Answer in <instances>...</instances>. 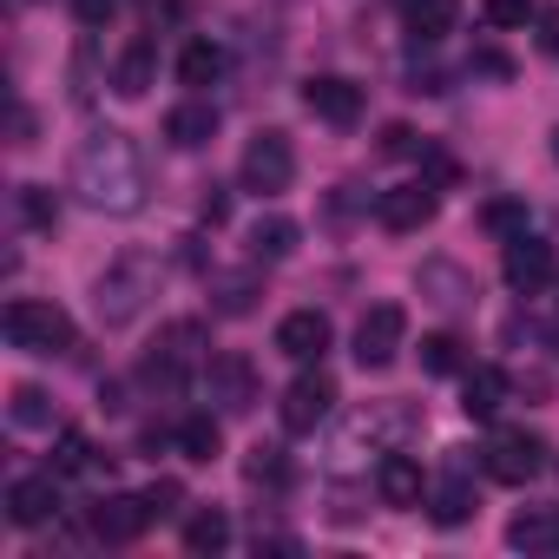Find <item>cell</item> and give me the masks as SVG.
<instances>
[{
    "mask_svg": "<svg viewBox=\"0 0 559 559\" xmlns=\"http://www.w3.org/2000/svg\"><path fill=\"white\" fill-rule=\"evenodd\" d=\"M428 513H435V526H461V520L474 513L467 461H448V474H441V480H435V493H428Z\"/></svg>",
    "mask_w": 559,
    "mask_h": 559,
    "instance_id": "18",
    "label": "cell"
},
{
    "mask_svg": "<svg viewBox=\"0 0 559 559\" xmlns=\"http://www.w3.org/2000/svg\"><path fill=\"white\" fill-rule=\"evenodd\" d=\"M237 178H243V191H257V198H276V191H290L297 185V145H290V132H257L250 145H243V165H237Z\"/></svg>",
    "mask_w": 559,
    "mask_h": 559,
    "instance_id": "5",
    "label": "cell"
},
{
    "mask_svg": "<svg viewBox=\"0 0 559 559\" xmlns=\"http://www.w3.org/2000/svg\"><path fill=\"white\" fill-rule=\"evenodd\" d=\"M330 408H336V382H330L323 369H310V376H297V382L284 389V408H276V415H284L290 435H317V428L330 421Z\"/></svg>",
    "mask_w": 559,
    "mask_h": 559,
    "instance_id": "9",
    "label": "cell"
},
{
    "mask_svg": "<svg viewBox=\"0 0 559 559\" xmlns=\"http://www.w3.org/2000/svg\"><path fill=\"white\" fill-rule=\"evenodd\" d=\"M421 297L441 304V310H461V304H474V276L435 257V263H421Z\"/></svg>",
    "mask_w": 559,
    "mask_h": 559,
    "instance_id": "25",
    "label": "cell"
},
{
    "mask_svg": "<svg viewBox=\"0 0 559 559\" xmlns=\"http://www.w3.org/2000/svg\"><path fill=\"white\" fill-rule=\"evenodd\" d=\"M99 467H106L99 448H93L80 428H60V441H53V474H86V480H93Z\"/></svg>",
    "mask_w": 559,
    "mask_h": 559,
    "instance_id": "27",
    "label": "cell"
},
{
    "mask_svg": "<svg viewBox=\"0 0 559 559\" xmlns=\"http://www.w3.org/2000/svg\"><path fill=\"white\" fill-rule=\"evenodd\" d=\"M415 421H421V415H415V408H402V402H369V408L349 421V448H356V441H369V448H382V454H389V448H402V441L415 435Z\"/></svg>",
    "mask_w": 559,
    "mask_h": 559,
    "instance_id": "13",
    "label": "cell"
},
{
    "mask_svg": "<svg viewBox=\"0 0 559 559\" xmlns=\"http://www.w3.org/2000/svg\"><path fill=\"white\" fill-rule=\"evenodd\" d=\"M217 73H224V47L217 40H191L178 53V80L185 86H217Z\"/></svg>",
    "mask_w": 559,
    "mask_h": 559,
    "instance_id": "28",
    "label": "cell"
},
{
    "mask_svg": "<svg viewBox=\"0 0 559 559\" xmlns=\"http://www.w3.org/2000/svg\"><path fill=\"white\" fill-rule=\"evenodd\" d=\"M152 520L158 513H152L145 493H106V500H93V539H106V546H132Z\"/></svg>",
    "mask_w": 559,
    "mask_h": 559,
    "instance_id": "11",
    "label": "cell"
},
{
    "mask_svg": "<svg viewBox=\"0 0 559 559\" xmlns=\"http://www.w3.org/2000/svg\"><path fill=\"white\" fill-rule=\"evenodd\" d=\"M480 467H487V480H500V487H526V480L546 467V441L526 435V428H500V435L480 448Z\"/></svg>",
    "mask_w": 559,
    "mask_h": 559,
    "instance_id": "6",
    "label": "cell"
},
{
    "mask_svg": "<svg viewBox=\"0 0 559 559\" xmlns=\"http://www.w3.org/2000/svg\"><path fill=\"white\" fill-rule=\"evenodd\" d=\"M421 369L428 376H454L461 369V336H448V330L441 336H421Z\"/></svg>",
    "mask_w": 559,
    "mask_h": 559,
    "instance_id": "34",
    "label": "cell"
},
{
    "mask_svg": "<svg viewBox=\"0 0 559 559\" xmlns=\"http://www.w3.org/2000/svg\"><path fill=\"white\" fill-rule=\"evenodd\" d=\"M145 500H152V513L165 520V513L178 507V480H152V487H145Z\"/></svg>",
    "mask_w": 559,
    "mask_h": 559,
    "instance_id": "39",
    "label": "cell"
},
{
    "mask_svg": "<svg viewBox=\"0 0 559 559\" xmlns=\"http://www.w3.org/2000/svg\"><path fill=\"white\" fill-rule=\"evenodd\" d=\"M539 336H546V343L559 349V290H552V297L539 304Z\"/></svg>",
    "mask_w": 559,
    "mask_h": 559,
    "instance_id": "42",
    "label": "cell"
},
{
    "mask_svg": "<svg viewBox=\"0 0 559 559\" xmlns=\"http://www.w3.org/2000/svg\"><path fill=\"white\" fill-rule=\"evenodd\" d=\"M0 330H8V343L27 349V356H67L73 349V317L60 304H40V297H14L0 310Z\"/></svg>",
    "mask_w": 559,
    "mask_h": 559,
    "instance_id": "3",
    "label": "cell"
},
{
    "mask_svg": "<svg viewBox=\"0 0 559 559\" xmlns=\"http://www.w3.org/2000/svg\"><path fill=\"white\" fill-rule=\"evenodd\" d=\"M382 152H389V158H408V152H415V132H408V126H389V132H382Z\"/></svg>",
    "mask_w": 559,
    "mask_h": 559,
    "instance_id": "41",
    "label": "cell"
},
{
    "mask_svg": "<svg viewBox=\"0 0 559 559\" xmlns=\"http://www.w3.org/2000/svg\"><path fill=\"white\" fill-rule=\"evenodd\" d=\"M211 310L217 317H250L257 310V276L243 270V276H217L211 284Z\"/></svg>",
    "mask_w": 559,
    "mask_h": 559,
    "instance_id": "30",
    "label": "cell"
},
{
    "mask_svg": "<svg viewBox=\"0 0 559 559\" xmlns=\"http://www.w3.org/2000/svg\"><path fill=\"white\" fill-rule=\"evenodd\" d=\"M165 139H171L178 152H198V145H211V139H217V106H204V99H185V106H171V112H165Z\"/></svg>",
    "mask_w": 559,
    "mask_h": 559,
    "instance_id": "19",
    "label": "cell"
},
{
    "mask_svg": "<svg viewBox=\"0 0 559 559\" xmlns=\"http://www.w3.org/2000/svg\"><path fill=\"white\" fill-rule=\"evenodd\" d=\"M552 165H559V132H552Z\"/></svg>",
    "mask_w": 559,
    "mask_h": 559,
    "instance_id": "44",
    "label": "cell"
},
{
    "mask_svg": "<svg viewBox=\"0 0 559 559\" xmlns=\"http://www.w3.org/2000/svg\"><path fill=\"white\" fill-rule=\"evenodd\" d=\"M243 480H250V487H290V461H284V448H263V441H257V448L243 454Z\"/></svg>",
    "mask_w": 559,
    "mask_h": 559,
    "instance_id": "31",
    "label": "cell"
},
{
    "mask_svg": "<svg viewBox=\"0 0 559 559\" xmlns=\"http://www.w3.org/2000/svg\"><path fill=\"white\" fill-rule=\"evenodd\" d=\"M402 21H408V34H415L421 47H435V40H448V34H454L461 0H402Z\"/></svg>",
    "mask_w": 559,
    "mask_h": 559,
    "instance_id": "24",
    "label": "cell"
},
{
    "mask_svg": "<svg viewBox=\"0 0 559 559\" xmlns=\"http://www.w3.org/2000/svg\"><path fill=\"white\" fill-rule=\"evenodd\" d=\"M533 27H539V47H546V53H559V8H539V14H533Z\"/></svg>",
    "mask_w": 559,
    "mask_h": 559,
    "instance_id": "40",
    "label": "cell"
},
{
    "mask_svg": "<svg viewBox=\"0 0 559 559\" xmlns=\"http://www.w3.org/2000/svg\"><path fill=\"white\" fill-rule=\"evenodd\" d=\"M507 546L520 552H559V507H526L507 520Z\"/></svg>",
    "mask_w": 559,
    "mask_h": 559,
    "instance_id": "23",
    "label": "cell"
},
{
    "mask_svg": "<svg viewBox=\"0 0 559 559\" xmlns=\"http://www.w3.org/2000/svg\"><path fill=\"white\" fill-rule=\"evenodd\" d=\"M480 224H487V230L507 243V237H520V230H526V204H513V198H493V204L480 211Z\"/></svg>",
    "mask_w": 559,
    "mask_h": 559,
    "instance_id": "35",
    "label": "cell"
},
{
    "mask_svg": "<svg viewBox=\"0 0 559 559\" xmlns=\"http://www.w3.org/2000/svg\"><path fill=\"white\" fill-rule=\"evenodd\" d=\"M224 546H230V520L217 507H198L185 520V552H224Z\"/></svg>",
    "mask_w": 559,
    "mask_h": 559,
    "instance_id": "29",
    "label": "cell"
},
{
    "mask_svg": "<svg viewBox=\"0 0 559 559\" xmlns=\"http://www.w3.org/2000/svg\"><path fill=\"white\" fill-rule=\"evenodd\" d=\"M297 243H304V224L297 217H257L250 224V257L257 263H284V257H297Z\"/></svg>",
    "mask_w": 559,
    "mask_h": 559,
    "instance_id": "21",
    "label": "cell"
},
{
    "mask_svg": "<svg viewBox=\"0 0 559 559\" xmlns=\"http://www.w3.org/2000/svg\"><path fill=\"white\" fill-rule=\"evenodd\" d=\"M73 191L93 211H106V217L145 211V158H139L132 132H112L106 126V132L80 139V152H73Z\"/></svg>",
    "mask_w": 559,
    "mask_h": 559,
    "instance_id": "1",
    "label": "cell"
},
{
    "mask_svg": "<svg viewBox=\"0 0 559 559\" xmlns=\"http://www.w3.org/2000/svg\"><path fill=\"white\" fill-rule=\"evenodd\" d=\"M198 211H204V224H224V217H230V198H224V185H204V204H198Z\"/></svg>",
    "mask_w": 559,
    "mask_h": 559,
    "instance_id": "38",
    "label": "cell"
},
{
    "mask_svg": "<svg viewBox=\"0 0 559 559\" xmlns=\"http://www.w3.org/2000/svg\"><path fill=\"white\" fill-rule=\"evenodd\" d=\"M204 323H191V317H178V323H165L158 330V343H152V356H145V382H158V389H185L191 376H204Z\"/></svg>",
    "mask_w": 559,
    "mask_h": 559,
    "instance_id": "4",
    "label": "cell"
},
{
    "mask_svg": "<svg viewBox=\"0 0 559 559\" xmlns=\"http://www.w3.org/2000/svg\"><path fill=\"white\" fill-rule=\"evenodd\" d=\"M276 356H290V362H323V356H330V317H323V310H290L284 323H276Z\"/></svg>",
    "mask_w": 559,
    "mask_h": 559,
    "instance_id": "14",
    "label": "cell"
},
{
    "mask_svg": "<svg viewBox=\"0 0 559 559\" xmlns=\"http://www.w3.org/2000/svg\"><path fill=\"white\" fill-rule=\"evenodd\" d=\"M408 343V310L402 304H376L362 323H356V362L362 369H389Z\"/></svg>",
    "mask_w": 559,
    "mask_h": 559,
    "instance_id": "7",
    "label": "cell"
},
{
    "mask_svg": "<svg viewBox=\"0 0 559 559\" xmlns=\"http://www.w3.org/2000/svg\"><path fill=\"white\" fill-rule=\"evenodd\" d=\"M421 461L415 454H402V448H389L382 454V467H376V493H382V507H421Z\"/></svg>",
    "mask_w": 559,
    "mask_h": 559,
    "instance_id": "17",
    "label": "cell"
},
{
    "mask_svg": "<svg viewBox=\"0 0 559 559\" xmlns=\"http://www.w3.org/2000/svg\"><path fill=\"white\" fill-rule=\"evenodd\" d=\"M73 14H80V27H106L119 14V0H73Z\"/></svg>",
    "mask_w": 559,
    "mask_h": 559,
    "instance_id": "37",
    "label": "cell"
},
{
    "mask_svg": "<svg viewBox=\"0 0 559 559\" xmlns=\"http://www.w3.org/2000/svg\"><path fill=\"white\" fill-rule=\"evenodd\" d=\"M480 14H487V27H500V34H507V27H526L539 8H533V0H487Z\"/></svg>",
    "mask_w": 559,
    "mask_h": 559,
    "instance_id": "36",
    "label": "cell"
},
{
    "mask_svg": "<svg viewBox=\"0 0 559 559\" xmlns=\"http://www.w3.org/2000/svg\"><path fill=\"white\" fill-rule=\"evenodd\" d=\"M14 211H21L27 230H53V224H60V198H53L47 185H21V191H14Z\"/></svg>",
    "mask_w": 559,
    "mask_h": 559,
    "instance_id": "32",
    "label": "cell"
},
{
    "mask_svg": "<svg viewBox=\"0 0 559 559\" xmlns=\"http://www.w3.org/2000/svg\"><path fill=\"white\" fill-rule=\"evenodd\" d=\"M8 415H14V428H53V402H47V389H34V382L14 389Z\"/></svg>",
    "mask_w": 559,
    "mask_h": 559,
    "instance_id": "33",
    "label": "cell"
},
{
    "mask_svg": "<svg viewBox=\"0 0 559 559\" xmlns=\"http://www.w3.org/2000/svg\"><path fill=\"white\" fill-rule=\"evenodd\" d=\"M152 297H158V257H145V250H119L93 284V310L106 330H126Z\"/></svg>",
    "mask_w": 559,
    "mask_h": 559,
    "instance_id": "2",
    "label": "cell"
},
{
    "mask_svg": "<svg viewBox=\"0 0 559 559\" xmlns=\"http://www.w3.org/2000/svg\"><path fill=\"white\" fill-rule=\"evenodd\" d=\"M500 402H507V369H493V362L467 369V382H461V415H467V421H493Z\"/></svg>",
    "mask_w": 559,
    "mask_h": 559,
    "instance_id": "20",
    "label": "cell"
},
{
    "mask_svg": "<svg viewBox=\"0 0 559 559\" xmlns=\"http://www.w3.org/2000/svg\"><path fill=\"white\" fill-rule=\"evenodd\" d=\"M171 448H178L185 461H211V454L224 448V435H217V415H185V421L171 428Z\"/></svg>",
    "mask_w": 559,
    "mask_h": 559,
    "instance_id": "26",
    "label": "cell"
},
{
    "mask_svg": "<svg viewBox=\"0 0 559 559\" xmlns=\"http://www.w3.org/2000/svg\"><path fill=\"white\" fill-rule=\"evenodd\" d=\"M152 67H158V40H152V34H139V40L119 53V67H112V93H119V99H145Z\"/></svg>",
    "mask_w": 559,
    "mask_h": 559,
    "instance_id": "22",
    "label": "cell"
},
{
    "mask_svg": "<svg viewBox=\"0 0 559 559\" xmlns=\"http://www.w3.org/2000/svg\"><path fill=\"white\" fill-rule=\"evenodd\" d=\"M435 211H441L435 185H395V191L376 198V224H382V230H421Z\"/></svg>",
    "mask_w": 559,
    "mask_h": 559,
    "instance_id": "15",
    "label": "cell"
},
{
    "mask_svg": "<svg viewBox=\"0 0 559 559\" xmlns=\"http://www.w3.org/2000/svg\"><path fill=\"white\" fill-rule=\"evenodd\" d=\"M53 513H60V480L53 474H21L8 487V520L14 526H47Z\"/></svg>",
    "mask_w": 559,
    "mask_h": 559,
    "instance_id": "16",
    "label": "cell"
},
{
    "mask_svg": "<svg viewBox=\"0 0 559 559\" xmlns=\"http://www.w3.org/2000/svg\"><path fill=\"white\" fill-rule=\"evenodd\" d=\"M500 270H507V284L513 290H526V297H539L552 276H559V257H552V243L546 237H507V257H500Z\"/></svg>",
    "mask_w": 559,
    "mask_h": 559,
    "instance_id": "10",
    "label": "cell"
},
{
    "mask_svg": "<svg viewBox=\"0 0 559 559\" xmlns=\"http://www.w3.org/2000/svg\"><path fill=\"white\" fill-rule=\"evenodd\" d=\"M304 106H310L323 126L349 132V126L362 119V86H356V80H343V73H317V80L304 86Z\"/></svg>",
    "mask_w": 559,
    "mask_h": 559,
    "instance_id": "12",
    "label": "cell"
},
{
    "mask_svg": "<svg viewBox=\"0 0 559 559\" xmlns=\"http://www.w3.org/2000/svg\"><path fill=\"white\" fill-rule=\"evenodd\" d=\"M204 395H211L224 415H250V408H257V362L237 356V349L211 356V362H204Z\"/></svg>",
    "mask_w": 559,
    "mask_h": 559,
    "instance_id": "8",
    "label": "cell"
},
{
    "mask_svg": "<svg viewBox=\"0 0 559 559\" xmlns=\"http://www.w3.org/2000/svg\"><path fill=\"white\" fill-rule=\"evenodd\" d=\"M14 145H34V112H14Z\"/></svg>",
    "mask_w": 559,
    "mask_h": 559,
    "instance_id": "43",
    "label": "cell"
}]
</instances>
